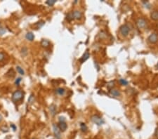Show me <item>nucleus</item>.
Returning a JSON list of instances; mask_svg holds the SVG:
<instances>
[{
    "label": "nucleus",
    "mask_w": 158,
    "mask_h": 139,
    "mask_svg": "<svg viewBox=\"0 0 158 139\" xmlns=\"http://www.w3.org/2000/svg\"><path fill=\"white\" fill-rule=\"evenodd\" d=\"M91 121L93 122L94 124H97L98 126H101L102 124H103L104 123V120L100 116L97 115H92L91 117Z\"/></svg>",
    "instance_id": "1"
},
{
    "label": "nucleus",
    "mask_w": 158,
    "mask_h": 139,
    "mask_svg": "<svg viewBox=\"0 0 158 139\" xmlns=\"http://www.w3.org/2000/svg\"><path fill=\"white\" fill-rule=\"evenodd\" d=\"M120 32L121 33L122 36L124 37H127L130 32L129 27L128 26V25L125 24V25H122V26L120 28Z\"/></svg>",
    "instance_id": "2"
},
{
    "label": "nucleus",
    "mask_w": 158,
    "mask_h": 139,
    "mask_svg": "<svg viewBox=\"0 0 158 139\" xmlns=\"http://www.w3.org/2000/svg\"><path fill=\"white\" fill-rule=\"evenodd\" d=\"M136 24L138 29H143L144 28H145L147 25V21H145V19H144L143 18H139L137 19Z\"/></svg>",
    "instance_id": "3"
},
{
    "label": "nucleus",
    "mask_w": 158,
    "mask_h": 139,
    "mask_svg": "<svg viewBox=\"0 0 158 139\" xmlns=\"http://www.w3.org/2000/svg\"><path fill=\"white\" fill-rule=\"evenodd\" d=\"M23 97V92H22L21 91H20V90H17V91H15L14 93L13 94L12 99L14 101H20L21 99H22Z\"/></svg>",
    "instance_id": "4"
},
{
    "label": "nucleus",
    "mask_w": 158,
    "mask_h": 139,
    "mask_svg": "<svg viewBox=\"0 0 158 139\" xmlns=\"http://www.w3.org/2000/svg\"><path fill=\"white\" fill-rule=\"evenodd\" d=\"M148 42L151 44H155L158 41V35L156 33H152L148 38Z\"/></svg>",
    "instance_id": "5"
},
{
    "label": "nucleus",
    "mask_w": 158,
    "mask_h": 139,
    "mask_svg": "<svg viewBox=\"0 0 158 139\" xmlns=\"http://www.w3.org/2000/svg\"><path fill=\"white\" fill-rule=\"evenodd\" d=\"M53 133L55 135V137L56 139H60V131L56 124H53Z\"/></svg>",
    "instance_id": "6"
},
{
    "label": "nucleus",
    "mask_w": 158,
    "mask_h": 139,
    "mask_svg": "<svg viewBox=\"0 0 158 139\" xmlns=\"http://www.w3.org/2000/svg\"><path fill=\"white\" fill-rule=\"evenodd\" d=\"M58 126L60 131L62 132H65V130L67 129V127H68L67 124H66L65 122H59V124H58Z\"/></svg>",
    "instance_id": "7"
},
{
    "label": "nucleus",
    "mask_w": 158,
    "mask_h": 139,
    "mask_svg": "<svg viewBox=\"0 0 158 139\" xmlns=\"http://www.w3.org/2000/svg\"><path fill=\"white\" fill-rule=\"evenodd\" d=\"M72 15H73V18L74 19H77V20H79L82 18V13L79 11H74L72 12Z\"/></svg>",
    "instance_id": "8"
},
{
    "label": "nucleus",
    "mask_w": 158,
    "mask_h": 139,
    "mask_svg": "<svg viewBox=\"0 0 158 139\" xmlns=\"http://www.w3.org/2000/svg\"><path fill=\"white\" fill-rule=\"evenodd\" d=\"M89 56H90V55H89V51H86V52L84 53V55L82 56V57L79 59L80 62H81V63H84V61H86L87 59H89Z\"/></svg>",
    "instance_id": "9"
},
{
    "label": "nucleus",
    "mask_w": 158,
    "mask_h": 139,
    "mask_svg": "<svg viewBox=\"0 0 158 139\" xmlns=\"http://www.w3.org/2000/svg\"><path fill=\"white\" fill-rule=\"evenodd\" d=\"M151 18L155 21H158V11H152L150 14Z\"/></svg>",
    "instance_id": "10"
},
{
    "label": "nucleus",
    "mask_w": 158,
    "mask_h": 139,
    "mask_svg": "<svg viewBox=\"0 0 158 139\" xmlns=\"http://www.w3.org/2000/svg\"><path fill=\"white\" fill-rule=\"evenodd\" d=\"M110 94L113 96H115V97H117V96H120V92L117 90V89H115V88H112L110 91Z\"/></svg>",
    "instance_id": "11"
},
{
    "label": "nucleus",
    "mask_w": 158,
    "mask_h": 139,
    "mask_svg": "<svg viewBox=\"0 0 158 139\" xmlns=\"http://www.w3.org/2000/svg\"><path fill=\"white\" fill-rule=\"evenodd\" d=\"M25 38L29 41H32L35 39V35L32 32H28L25 35Z\"/></svg>",
    "instance_id": "12"
},
{
    "label": "nucleus",
    "mask_w": 158,
    "mask_h": 139,
    "mask_svg": "<svg viewBox=\"0 0 158 139\" xmlns=\"http://www.w3.org/2000/svg\"><path fill=\"white\" fill-rule=\"evenodd\" d=\"M49 44H50V42L48 40H46V39H42V42H41V45L43 47H45V48L48 47L49 46Z\"/></svg>",
    "instance_id": "13"
},
{
    "label": "nucleus",
    "mask_w": 158,
    "mask_h": 139,
    "mask_svg": "<svg viewBox=\"0 0 158 139\" xmlns=\"http://www.w3.org/2000/svg\"><path fill=\"white\" fill-rule=\"evenodd\" d=\"M50 110H51V114L53 115H54L56 113V106L55 105H51L50 106Z\"/></svg>",
    "instance_id": "14"
},
{
    "label": "nucleus",
    "mask_w": 158,
    "mask_h": 139,
    "mask_svg": "<svg viewBox=\"0 0 158 139\" xmlns=\"http://www.w3.org/2000/svg\"><path fill=\"white\" fill-rule=\"evenodd\" d=\"M35 101V95H33V94L30 95V96L29 97V98H28V103H29V104H30V105H32V103H34Z\"/></svg>",
    "instance_id": "15"
},
{
    "label": "nucleus",
    "mask_w": 158,
    "mask_h": 139,
    "mask_svg": "<svg viewBox=\"0 0 158 139\" xmlns=\"http://www.w3.org/2000/svg\"><path fill=\"white\" fill-rule=\"evenodd\" d=\"M65 89L63 88H58L57 90H56V92H57L58 94H59V95H63V94H65Z\"/></svg>",
    "instance_id": "16"
},
{
    "label": "nucleus",
    "mask_w": 158,
    "mask_h": 139,
    "mask_svg": "<svg viewBox=\"0 0 158 139\" xmlns=\"http://www.w3.org/2000/svg\"><path fill=\"white\" fill-rule=\"evenodd\" d=\"M80 127H81V130H82L83 132H86V131H87V129H88L86 125L84 123H81Z\"/></svg>",
    "instance_id": "17"
},
{
    "label": "nucleus",
    "mask_w": 158,
    "mask_h": 139,
    "mask_svg": "<svg viewBox=\"0 0 158 139\" xmlns=\"http://www.w3.org/2000/svg\"><path fill=\"white\" fill-rule=\"evenodd\" d=\"M56 2V0H48V1H46V4H48L50 7H52L53 5H54V4Z\"/></svg>",
    "instance_id": "18"
},
{
    "label": "nucleus",
    "mask_w": 158,
    "mask_h": 139,
    "mask_svg": "<svg viewBox=\"0 0 158 139\" xmlns=\"http://www.w3.org/2000/svg\"><path fill=\"white\" fill-rule=\"evenodd\" d=\"M120 83L123 85V86H127V85H128V84H129V82H128V81H127L126 80H124V79H120Z\"/></svg>",
    "instance_id": "19"
},
{
    "label": "nucleus",
    "mask_w": 158,
    "mask_h": 139,
    "mask_svg": "<svg viewBox=\"0 0 158 139\" xmlns=\"http://www.w3.org/2000/svg\"><path fill=\"white\" fill-rule=\"evenodd\" d=\"M67 20L68 21H72L73 19H74V18H73V15H72V12H70L67 15Z\"/></svg>",
    "instance_id": "20"
},
{
    "label": "nucleus",
    "mask_w": 158,
    "mask_h": 139,
    "mask_svg": "<svg viewBox=\"0 0 158 139\" xmlns=\"http://www.w3.org/2000/svg\"><path fill=\"white\" fill-rule=\"evenodd\" d=\"M16 70H17L18 73L19 74H22V75H23V74H25L24 70H23V68H21L20 66H17V67H16Z\"/></svg>",
    "instance_id": "21"
},
{
    "label": "nucleus",
    "mask_w": 158,
    "mask_h": 139,
    "mask_svg": "<svg viewBox=\"0 0 158 139\" xmlns=\"http://www.w3.org/2000/svg\"><path fill=\"white\" fill-rule=\"evenodd\" d=\"M4 58H5V54H4V53L1 52V53H0V62L2 61V60L4 59Z\"/></svg>",
    "instance_id": "22"
},
{
    "label": "nucleus",
    "mask_w": 158,
    "mask_h": 139,
    "mask_svg": "<svg viewBox=\"0 0 158 139\" xmlns=\"http://www.w3.org/2000/svg\"><path fill=\"white\" fill-rule=\"evenodd\" d=\"M59 122H65V118L64 117H59Z\"/></svg>",
    "instance_id": "23"
},
{
    "label": "nucleus",
    "mask_w": 158,
    "mask_h": 139,
    "mask_svg": "<svg viewBox=\"0 0 158 139\" xmlns=\"http://www.w3.org/2000/svg\"><path fill=\"white\" fill-rule=\"evenodd\" d=\"M21 81V78H18V79L15 80V84H16V85H18V86Z\"/></svg>",
    "instance_id": "24"
},
{
    "label": "nucleus",
    "mask_w": 158,
    "mask_h": 139,
    "mask_svg": "<svg viewBox=\"0 0 158 139\" xmlns=\"http://www.w3.org/2000/svg\"><path fill=\"white\" fill-rule=\"evenodd\" d=\"M5 32H6L5 29H4V28H0V35H3Z\"/></svg>",
    "instance_id": "25"
},
{
    "label": "nucleus",
    "mask_w": 158,
    "mask_h": 139,
    "mask_svg": "<svg viewBox=\"0 0 158 139\" xmlns=\"http://www.w3.org/2000/svg\"><path fill=\"white\" fill-rule=\"evenodd\" d=\"M155 136L158 139V128L156 129V131H155Z\"/></svg>",
    "instance_id": "26"
},
{
    "label": "nucleus",
    "mask_w": 158,
    "mask_h": 139,
    "mask_svg": "<svg viewBox=\"0 0 158 139\" xmlns=\"http://www.w3.org/2000/svg\"><path fill=\"white\" fill-rule=\"evenodd\" d=\"M11 126L13 128V129H14V131H15V129H16V127H15V126L14 124H11Z\"/></svg>",
    "instance_id": "27"
},
{
    "label": "nucleus",
    "mask_w": 158,
    "mask_h": 139,
    "mask_svg": "<svg viewBox=\"0 0 158 139\" xmlns=\"http://www.w3.org/2000/svg\"><path fill=\"white\" fill-rule=\"evenodd\" d=\"M1 120H2V117H1V115H0V122H1Z\"/></svg>",
    "instance_id": "28"
},
{
    "label": "nucleus",
    "mask_w": 158,
    "mask_h": 139,
    "mask_svg": "<svg viewBox=\"0 0 158 139\" xmlns=\"http://www.w3.org/2000/svg\"><path fill=\"white\" fill-rule=\"evenodd\" d=\"M156 68H157V69H158V63L157 64V65H156Z\"/></svg>",
    "instance_id": "29"
}]
</instances>
